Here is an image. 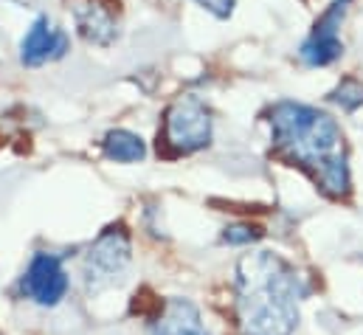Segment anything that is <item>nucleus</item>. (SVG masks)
I'll return each instance as SVG.
<instances>
[{
    "label": "nucleus",
    "mask_w": 363,
    "mask_h": 335,
    "mask_svg": "<svg viewBox=\"0 0 363 335\" xmlns=\"http://www.w3.org/2000/svg\"><path fill=\"white\" fill-rule=\"evenodd\" d=\"M273 147L293 164L310 169L318 186L333 194H350L352 177L344 153V133L338 121L310 104L301 101H279L271 110Z\"/></svg>",
    "instance_id": "1"
},
{
    "label": "nucleus",
    "mask_w": 363,
    "mask_h": 335,
    "mask_svg": "<svg viewBox=\"0 0 363 335\" xmlns=\"http://www.w3.org/2000/svg\"><path fill=\"white\" fill-rule=\"evenodd\" d=\"M304 276L273 251L245 253L237 265V319L242 335H293Z\"/></svg>",
    "instance_id": "2"
},
{
    "label": "nucleus",
    "mask_w": 363,
    "mask_h": 335,
    "mask_svg": "<svg viewBox=\"0 0 363 335\" xmlns=\"http://www.w3.org/2000/svg\"><path fill=\"white\" fill-rule=\"evenodd\" d=\"M130 262H133L130 234L121 226L107 229L82 259V279L88 293H101L107 287L121 285V279L130 270Z\"/></svg>",
    "instance_id": "3"
},
{
    "label": "nucleus",
    "mask_w": 363,
    "mask_h": 335,
    "mask_svg": "<svg viewBox=\"0 0 363 335\" xmlns=\"http://www.w3.org/2000/svg\"><path fill=\"white\" fill-rule=\"evenodd\" d=\"M167 144L175 153H197L211 144V113L197 96H181L167 110Z\"/></svg>",
    "instance_id": "4"
},
{
    "label": "nucleus",
    "mask_w": 363,
    "mask_h": 335,
    "mask_svg": "<svg viewBox=\"0 0 363 335\" xmlns=\"http://www.w3.org/2000/svg\"><path fill=\"white\" fill-rule=\"evenodd\" d=\"M352 0H333L327 6V11L318 17V23L313 26L310 37L301 43L298 48V60L307 68H324L333 65L341 54H344V43H341V23L350 11Z\"/></svg>",
    "instance_id": "5"
},
{
    "label": "nucleus",
    "mask_w": 363,
    "mask_h": 335,
    "mask_svg": "<svg viewBox=\"0 0 363 335\" xmlns=\"http://www.w3.org/2000/svg\"><path fill=\"white\" fill-rule=\"evenodd\" d=\"M20 293L40 307H57L68 293V273L62 259L57 253H34L20 279Z\"/></svg>",
    "instance_id": "6"
},
{
    "label": "nucleus",
    "mask_w": 363,
    "mask_h": 335,
    "mask_svg": "<svg viewBox=\"0 0 363 335\" xmlns=\"http://www.w3.org/2000/svg\"><path fill=\"white\" fill-rule=\"evenodd\" d=\"M71 48V40L62 28L54 26V20L48 17H37L23 43H20V62L28 65V68H40L45 62H54V60H62Z\"/></svg>",
    "instance_id": "7"
},
{
    "label": "nucleus",
    "mask_w": 363,
    "mask_h": 335,
    "mask_svg": "<svg viewBox=\"0 0 363 335\" xmlns=\"http://www.w3.org/2000/svg\"><path fill=\"white\" fill-rule=\"evenodd\" d=\"M147 335H211L197 304L189 299H169L152 319Z\"/></svg>",
    "instance_id": "8"
},
{
    "label": "nucleus",
    "mask_w": 363,
    "mask_h": 335,
    "mask_svg": "<svg viewBox=\"0 0 363 335\" xmlns=\"http://www.w3.org/2000/svg\"><path fill=\"white\" fill-rule=\"evenodd\" d=\"M74 20H77V28L79 34L96 43V45H110L116 37H118V26H116V17L110 9H104L101 3L96 0H79L74 6Z\"/></svg>",
    "instance_id": "9"
},
{
    "label": "nucleus",
    "mask_w": 363,
    "mask_h": 335,
    "mask_svg": "<svg viewBox=\"0 0 363 335\" xmlns=\"http://www.w3.org/2000/svg\"><path fill=\"white\" fill-rule=\"evenodd\" d=\"M104 155L116 164H138L147 155V144L141 141V136L130 133V130H110L101 141Z\"/></svg>",
    "instance_id": "10"
},
{
    "label": "nucleus",
    "mask_w": 363,
    "mask_h": 335,
    "mask_svg": "<svg viewBox=\"0 0 363 335\" xmlns=\"http://www.w3.org/2000/svg\"><path fill=\"white\" fill-rule=\"evenodd\" d=\"M333 101H338L344 110H355L358 104H363V84L355 79H344L341 87L333 93Z\"/></svg>",
    "instance_id": "11"
},
{
    "label": "nucleus",
    "mask_w": 363,
    "mask_h": 335,
    "mask_svg": "<svg viewBox=\"0 0 363 335\" xmlns=\"http://www.w3.org/2000/svg\"><path fill=\"white\" fill-rule=\"evenodd\" d=\"M259 237H262V231H259L257 226H245V223L231 226V229H225V234H223V240H225L228 246H251V243L259 240Z\"/></svg>",
    "instance_id": "12"
},
{
    "label": "nucleus",
    "mask_w": 363,
    "mask_h": 335,
    "mask_svg": "<svg viewBox=\"0 0 363 335\" xmlns=\"http://www.w3.org/2000/svg\"><path fill=\"white\" fill-rule=\"evenodd\" d=\"M197 6H203L206 11H211L217 20H228L231 11H234V3L237 0H194Z\"/></svg>",
    "instance_id": "13"
}]
</instances>
